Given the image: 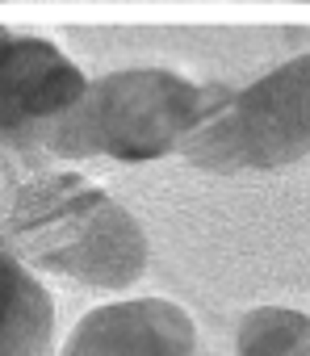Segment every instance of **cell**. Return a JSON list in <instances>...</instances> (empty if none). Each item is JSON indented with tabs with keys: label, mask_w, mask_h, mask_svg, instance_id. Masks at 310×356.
Returning <instances> with one entry per match:
<instances>
[{
	"label": "cell",
	"mask_w": 310,
	"mask_h": 356,
	"mask_svg": "<svg viewBox=\"0 0 310 356\" xmlns=\"http://www.w3.org/2000/svg\"><path fill=\"white\" fill-rule=\"evenodd\" d=\"M63 356H197V331L164 298L113 302L72 331Z\"/></svg>",
	"instance_id": "cell-5"
},
{
	"label": "cell",
	"mask_w": 310,
	"mask_h": 356,
	"mask_svg": "<svg viewBox=\"0 0 310 356\" xmlns=\"http://www.w3.org/2000/svg\"><path fill=\"white\" fill-rule=\"evenodd\" d=\"M51 331V293L13 252L0 248V356H47Z\"/></svg>",
	"instance_id": "cell-6"
},
{
	"label": "cell",
	"mask_w": 310,
	"mask_h": 356,
	"mask_svg": "<svg viewBox=\"0 0 310 356\" xmlns=\"http://www.w3.org/2000/svg\"><path fill=\"white\" fill-rule=\"evenodd\" d=\"M88 76L47 38L0 34V147H42Z\"/></svg>",
	"instance_id": "cell-4"
},
{
	"label": "cell",
	"mask_w": 310,
	"mask_h": 356,
	"mask_svg": "<svg viewBox=\"0 0 310 356\" xmlns=\"http://www.w3.org/2000/svg\"><path fill=\"white\" fill-rule=\"evenodd\" d=\"M235 356H306V314L285 306H260L243 314Z\"/></svg>",
	"instance_id": "cell-7"
},
{
	"label": "cell",
	"mask_w": 310,
	"mask_h": 356,
	"mask_svg": "<svg viewBox=\"0 0 310 356\" xmlns=\"http://www.w3.org/2000/svg\"><path fill=\"white\" fill-rule=\"evenodd\" d=\"M9 235L17 256L92 289H126L147 268L142 227L76 172L26 185Z\"/></svg>",
	"instance_id": "cell-1"
},
{
	"label": "cell",
	"mask_w": 310,
	"mask_h": 356,
	"mask_svg": "<svg viewBox=\"0 0 310 356\" xmlns=\"http://www.w3.org/2000/svg\"><path fill=\"white\" fill-rule=\"evenodd\" d=\"M202 101V84L168 67H126L88 80L76 105L51 126L47 151L63 159H122L147 163L177 151Z\"/></svg>",
	"instance_id": "cell-3"
},
{
	"label": "cell",
	"mask_w": 310,
	"mask_h": 356,
	"mask_svg": "<svg viewBox=\"0 0 310 356\" xmlns=\"http://www.w3.org/2000/svg\"><path fill=\"white\" fill-rule=\"evenodd\" d=\"M0 34H5V30H0Z\"/></svg>",
	"instance_id": "cell-8"
},
{
	"label": "cell",
	"mask_w": 310,
	"mask_h": 356,
	"mask_svg": "<svg viewBox=\"0 0 310 356\" xmlns=\"http://www.w3.org/2000/svg\"><path fill=\"white\" fill-rule=\"evenodd\" d=\"M310 59L297 55L272 76L227 88L202 84L197 113L177 151L210 172H272L306 159L310 147Z\"/></svg>",
	"instance_id": "cell-2"
}]
</instances>
